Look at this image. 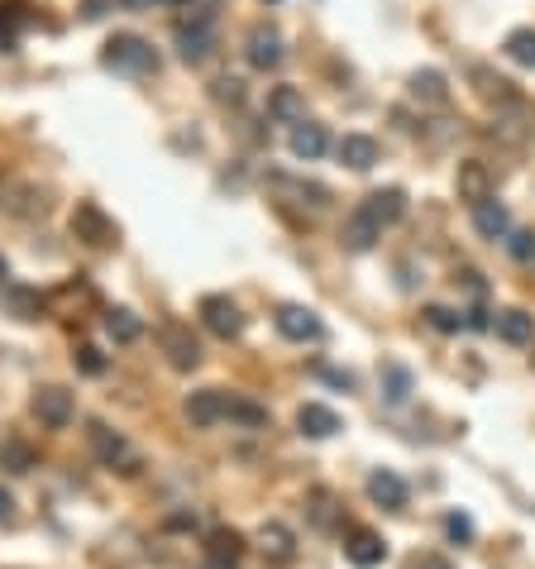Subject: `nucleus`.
<instances>
[{"instance_id":"nucleus-1","label":"nucleus","mask_w":535,"mask_h":569,"mask_svg":"<svg viewBox=\"0 0 535 569\" xmlns=\"http://www.w3.org/2000/svg\"><path fill=\"white\" fill-rule=\"evenodd\" d=\"M101 63L110 72H120V77H149V72H158V53L139 34H115L106 44V53H101Z\"/></svg>"},{"instance_id":"nucleus-2","label":"nucleus","mask_w":535,"mask_h":569,"mask_svg":"<svg viewBox=\"0 0 535 569\" xmlns=\"http://www.w3.org/2000/svg\"><path fill=\"white\" fill-rule=\"evenodd\" d=\"M220 44V34H215V15L211 10H201L192 20H177V53H182V63H206Z\"/></svg>"},{"instance_id":"nucleus-3","label":"nucleus","mask_w":535,"mask_h":569,"mask_svg":"<svg viewBox=\"0 0 535 569\" xmlns=\"http://www.w3.org/2000/svg\"><path fill=\"white\" fill-rule=\"evenodd\" d=\"M72 235L91 249H110V244H120V225L96 206V201H77V211H72Z\"/></svg>"},{"instance_id":"nucleus-4","label":"nucleus","mask_w":535,"mask_h":569,"mask_svg":"<svg viewBox=\"0 0 535 569\" xmlns=\"http://www.w3.org/2000/svg\"><path fill=\"white\" fill-rule=\"evenodd\" d=\"M86 440H91V455L106 464V469H120V474H134V469H139V455L129 450V440L120 436V431H110V426H101V421H91Z\"/></svg>"},{"instance_id":"nucleus-5","label":"nucleus","mask_w":535,"mask_h":569,"mask_svg":"<svg viewBox=\"0 0 535 569\" xmlns=\"http://www.w3.org/2000/svg\"><path fill=\"white\" fill-rule=\"evenodd\" d=\"M158 345H163L172 369L192 373L196 364H201V345H196L192 326H182V321H163V326H158Z\"/></svg>"},{"instance_id":"nucleus-6","label":"nucleus","mask_w":535,"mask_h":569,"mask_svg":"<svg viewBox=\"0 0 535 569\" xmlns=\"http://www.w3.org/2000/svg\"><path fill=\"white\" fill-rule=\"evenodd\" d=\"M201 326L211 330L215 340H239L244 335V316H239V307L230 297L211 292V297H201Z\"/></svg>"},{"instance_id":"nucleus-7","label":"nucleus","mask_w":535,"mask_h":569,"mask_svg":"<svg viewBox=\"0 0 535 569\" xmlns=\"http://www.w3.org/2000/svg\"><path fill=\"white\" fill-rule=\"evenodd\" d=\"M344 560L354 569H378L387 560V541L378 531H368V526H349L344 531Z\"/></svg>"},{"instance_id":"nucleus-8","label":"nucleus","mask_w":535,"mask_h":569,"mask_svg":"<svg viewBox=\"0 0 535 569\" xmlns=\"http://www.w3.org/2000/svg\"><path fill=\"white\" fill-rule=\"evenodd\" d=\"M273 326H278V335L282 340H292V345H311V340H321L325 335V321L311 307H278Z\"/></svg>"},{"instance_id":"nucleus-9","label":"nucleus","mask_w":535,"mask_h":569,"mask_svg":"<svg viewBox=\"0 0 535 569\" xmlns=\"http://www.w3.org/2000/svg\"><path fill=\"white\" fill-rule=\"evenodd\" d=\"M244 58H249V67H258V72H273V67L287 58L282 34L273 29V24H254V29H249V39H244Z\"/></svg>"},{"instance_id":"nucleus-10","label":"nucleus","mask_w":535,"mask_h":569,"mask_svg":"<svg viewBox=\"0 0 535 569\" xmlns=\"http://www.w3.org/2000/svg\"><path fill=\"white\" fill-rule=\"evenodd\" d=\"M354 211H364L378 230H387V225H397V220L407 216V192H402V187H378V192H368Z\"/></svg>"},{"instance_id":"nucleus-11","label":"nucleus","mask_w":535,"mask_h":569,"mask_svg":"<svg viewBox=\"0 0 535 569\" xmlns=\"http://www.w3.org/2000/svg\"><path fill=\"white\" fill-rule=\"evenodd\" d=\"M29 407H34V416H39V421L48 426V431H63L67 421H72V412H77V402H72V393H67V388H58V383H48V388H39Z\"/></svg>"},{"instance_id":"nucleus-12","label":"nucleus","mask_w":535,"mask_h":569,"mask_svg":"<svg viewBox=\"0 0 535 569\" xmlns=\"http://www.w3.org/2000/svg\"><path fill=\"white\" fill-rule=\"evenodd\" d=\"M0 206L20 220H39L43 211H48V192L34 187V182H5V187H0Z\"/></svg>"},{"instance_id":"nucleus-13","label":"nucleus","mask_w":535,"mask_h":569,"mask_svg":"<svg viewBox=\"0 0 535 569\" xmlns=\"http://www.w3.org/2000/svg\"><path fill=\"white\" fill-rule=\"evenodd\" d=\"M407 96L416 101V106L445 110V106H450V82H445V72H440V67H421V72H411V77H407Z\"/></svg>"},{"instance_id":"nucleus-14","label":"nucleus","mask_w":535,"mask_h":569,"mask_svg":"<svg viewBox=\"0 0 535 569\" xmlns=\"http://www.w3.org/2000/svg\"><path fill=\"white\" fill-rule=\"evenodd\" d=\"M268 187H273L278 197H287V201H301V206H311V211L330 206V187H321V182H306V177L273 173V177H268Z\"/></svg>"},{"instance_id":"nucleus-15","label":"nucleus","mask_w":535,"mask_h":569,"mask_svg":"<svg viewBox=\"0 0 535 569\" xmlns=\"http://www.w3.org/2000/svg\"><path fill=\"white\" fill-rule=\"evenodd\" d=\"M297 431L306 440H330V436H340L344 431V421L335 407H325V402H306L297 412Z\"/></svg>"},{"instance_id":"nucleus-16","label":"nucleus","mask_w":535,"mask_h":569,"mask_svg":"<svg viewBox=\"0 0 535 569\" xmlns=\"http://www.w3.org/2000/svg\"><path fill=\"white\" fill-rule=\"evenodd\" d=\"M368 498L383 507V512H402L407 507V479L397 469H373L368 474Z\"/></svg>"},{"instance_id":"nucleus-17","label":"nucleus","mask_w":535,"mask_h":569,"mask_svg":"<svg viewBox=\"0 0 535 569\" xmlns=\"http://www.w3.org/2000/svg\"><path fill=\"white\" fill-rule=\"evenodd\" d=\"M473 230H478L483 240H493V244L502 240V244H507V235H512V211H507L497 197L478 201V206H473Z\"/></svg>"},{"instance_id":"nucleus-18","label":"nucleus","mask_w":535,"mask_h":569,"mask_svg":"<svg viewBox=\"0 0 535 569\" xmlns=\"http://www.w3.org/2000/svg\"><path fill=\"white\" fill-rule=\"evenodd\" d=\"M493 330H497V340L502 345H535V316L526 307H507V311H497V321H493Z\"/></svg>"},{"instance_id":"nucleus-19","label":"nucleus","mask_w":535,"mask_h":569,"mask_svg":"<svg viewBox=\"0 0 535 569\" xmlns=\"http://www.w3.org/2000/svg\"><path fill=\"white\" fill-rule=\"evenodd\" d=\"M454 187H459V201H469V206L488 201V197H493V173H488V163H478V158L459 163V173H454Z\"/></svg>"},{"instance_id":"nucleus-20","label":"nucleus","mask_w":535,"mask_h":569,"mask_svg":"<svg viewBox=\"0 0 535 569\" xmlns=\"http://www.w3.org/2000/svg\"><path fill=\"white\" fill-rule=\"evenodd\" d=\"M335 158H340L349 173H373V163H378V139H368V134H344L340 144H335Z\"/></svg>"},{"instance_id":"nucleus-21","label":"nucleus","mask_w":535,"mask_h":569,"mask_svg":"<svg viewBox=\"0 0 535 569\" xmlns=\"http://www.w3.org/2000/svg\"><path fill=\"white\" fill-rule=\"evenodd\" d=\"M225 388H201V393H192L187 397V421H192V426H201V431H206V426H220V421H225Z\"/></svg>"},{"instance_id":"nucleus-22","label":"nucleus","mask_w":535,"mask_h":569,"mask_svg":"<svg viewBox=\"0 0 535 569\" xmlns=\"http://www.w3.org/2000/svg\"><path fill=\"white\" fill-rule=\"evenodd\" d=\"M287 149H292V158H301V163H316V158L330 149V139H325V125H311V120L292 125V134H287Z\"/></svg>"},{"instance_id":"nucleus-23","label":"nucleus","mask_w":535,"mask_h":569,"mask_svg":"<svg viewBox=\"0 0 535 569\" xmlns=\"http://www.w3.org/2000/svg\"><path fill=\"white\" fill-rule=\"evenodd\" d=\"M29 24H34V15H29L24 0H0V53H15V44H20V34Z\"/></svg>"},{"instance_id":"nucleus-24","label":"nucleus","mask_w":535,"mask_h":569,"mask_svg":"<svg viewBox=\"0 0 535 569\" xmlns=\"http://www.w3.org/2000/svg\"><path fill=\"white\" fill-rule=\"evenodd\" d=\"M268 120H278V125H301V120H306V96H301V87H273L268 91Z\"/></svg>"},{"instance_id":"nucleus-25","label":"nucleus","mask_w":535,"mask_h":569,"mask_svg":"<svg viewBox=\"0 0 535 569\" xmlns=\"http://www.w3.org/2000/svg\"><path fill=\"white\" fill-rule=\"evenodd\" d=\"M340 240H344V249H349V254H368L373 244L383 240V230H378V225H373L364 211H349V220H344V230H340Z\"/></svg>"},{"instance_id":"nucleus-26","label":"nucleus","mask_w":535,"mask_h":569,"mask_svg":"<svg viewBox=\"0 0 535 569\" xmlns=\"http://www.w3.org/2000/svg\"><path fill=\"white\" fill-rule=\"evenodd\" d=\"M258 546H263V555H273V560H297V536H292V526L282 522H263V531H258Z\"/></svg>"},{"instance_id":"nucleus-27","label":"nucleus","mask_w":535,"mask_h":569,"mask_svg":"<svg viewBox=\"0 0 535 569\" xmlns=\"http://www.w3.org/2000/svg\"><path fill=\"white\" fill-rule=\"evenodd\" d=\"M469 77L478 82V91H483L488 101H497V106H516V87L507 82V77H497V72H488L483 63H473V67H469Z\"/></svg>"},{"instance_id":"nucleus-28","label":"nucleus","mask_w":535,"mask_h":569,"mask_svg":"<svg viewBox=\"0 0 535 569\" xmlns=\"http://www.w3.org/2000/svg\"><path fill=\"white\" fill-rule=\"evenodd\" d=\"M383 402L387 407H407L411 402V369H402V364H383Z\"/></svg>"},{"instance_id":"nucleus-29","label":"nucleus","mask_w":535,"mask_h":569,"mask_svg":"<svg viewBox=\"0 0 535 569\" xmlns=\"http://www.w3.org/2000/svg\"><path fill=\"white\" fill-rule=\"evenodd\" d=\"M225 421H239V426H268V407H258V402H249V397H225Z\"/></svg>"},{"instance_id":"nucleus-30","label":"nucleus","mask_w":535,"mask_h":569,"mask_svg":"<svg viewBox=\"0 0 535 569\" xmlns=\"http://www.w3.org/2000/svg\"><path fill=\"white\" fill-rule=\"evenodd\" d=\"M106 335H110V340H120V345H129V340H139V335H144V321H139L134 311L115 307V311H106Z\"/></svg>"},{"instance_id":"nucleus-31","label":"nucleus","mask_w":535,"mask_h":569,"mask_svg":"<svg viewBox=\"0 0 535 569\" xmlns=\"http://www.w3.org/2000/svg\"><path fill=\"white\" fill-rule=\"evenodd\" d=\"M239 555H244V536L239 531H211V560L215 565H239Z\"/></svg>"},{"instance_id":"nucleus-32","label":"nucleus","mask_w":535,"mask_h":569,"mask_svg":"<svg viewBox=\"0 0 535 569\" xmlns=\"http://www.w3.org/2000/svg\"><path fill=\"white\" fill-rule=\"evenodd\" d=\"M502 53H507L516 67H535V29H512V34L502 39Z\"/></svg>"},{"instance_id":"nucleus-33","label":"nucleus","mask_w":535,"mask_h":569,"mask_svg":"<svg viewBox=\"0 0 535 569\" xmlns=\"http://www.w3.org/2000/svg\"><path fill=\"white\" fill-rule=\"evenodd\" d=\"M0 469H10V474H29V469H34V450H29L24 440H5V445H0Z\"/></svg>"},{"instance_id":"nucleus-34","label":"nucleus","mask_w":535,"mask_h":569,"mask_svg":"<svg viewBox=\"0 0 535 569\" xmlns=\"http://www.w3.org/2000/svg\"><path fill=\"white\" fill-rule=\"evenodd\" d=\"M426 326L440 330V335H459V330H464V311H454V307H426Z\"/></svg>"},{"instance_id":"nucleus-35","label":"nucleus","mask_w":535,"mask_h":569,"mask_svg":"<svg viewBox=\"0 0 535 569\" xmlns=\"http://www.w3.org/2000/svg\"><path fill=\"white\" fill-rule=\"evenodd\" d=\"M507 254H512L516 263L535 268V230H516V235H507Z\"/></svg>"},{"instance_id":"nucleus-36","label":"nucleus","mask_w":535,"mask_h":569,"mask_svg":"<svg viewBox=\"0 0 535 569\" xmlns=\"http://www.w3.org/2000/svg\"><path fill=\"white\" fill-rule=\"evenodd\" d=\"M72 364H77L86 378H101V373H106V354L96 350V345H82V350L72 354Z\"/></svg>"},{"instance_id":"nucleus-37","label":"nucleus","mask_w":535,"mask_h":569,"mask_svg":"<svg viewBox=\"0 0 535 569\" xmlns=\"http://www.w3.org/2000/svg\"><path fill=\"white\" fill-rule=\"evenodd\" d=\"M211 96L220 106H239V101H244V82H239V77H220L211 87Z\"/></svg>"},{"instance_id":"nucleus-38","label":"nucleus","mask_w":535,"mask_h":569,"mask_svg":"<svg viewBox=\"0 0 535 569\" xmlns=\"http://www.w3.org/2000/svg\"><path fill=\"white\" fill-rule=\"evenodd\" d=\"M445 536H450L454 546H469V541H473V522L464 517V512H450V517H445Z\"/></svg>"},{"instance_id":"nucleus-39","label":"nucleus","mask_w":535,"mask_h":569,"mask_svg":"<svg viewBox=\"0 0 535 569\" xmlns=\"http://www.w3.org/2000/svg\"><path fill=\"white\" fill-rule=\"evenodd\" d=\"M10 302H15V316H20V321H39V311H43L39 292H15Z\"/></svg>"},{"instance_id":"nucleus-40","label":"nucleus","mask_w":535,"mask_h":569,"mask_svg":"<svg viewBox=\"0 0 535 569\" xmlns=\"http://www.w3.org/2000/svg\"><path fill=\"white\" fill-rule=\"evenodd\" d=\"M311 522L321 526V531H330V526H335V512H330V493H311Z\"/></svg>"},{"instance_id":"nucleus-41","label":"nucleus","mask_w":535,"mask_h":569,"mask_svg":"<svg viewBox=\"0 0 535 569\" xmlns=\"http://www.w3.org/2000/svg\"><path fill=\"white\" fill-rule=\"evenodd\" d=\"M316 373H321L330 388H344V393H354V373H349V369H330V364H321Z\"/></svg>"},{"instance_id":"nucleus-42","label":"nucleus","mask_w":535,"mask_h":569,"mask_svg":"<svg viewBox=\"0 0 535 569\" xmlns=\"http://www.w3.org/2000/svg\"><path fill=\"white\" fill-rule=\"evenodd\" d=\"M464 330H493L488 311H483V307H469V311H464Z\"/></svg>"},{"instance_id":"nucleus-43","label":"nucleus","mask_w":535,"mask_h":569,"mask_svg":"<svg viewBox=\"0 0 535 569\" xmlns=\"http://www.w3.org/2000/svg\"><path fill=\"white\" fill-rule=\"evenodd\" d=\"M110 10V0H82V20H101Z\"/></svg>"},{"instance_id":"nucleus-44","label":"nucleus","mask_w":535,"mask_h":569,"mask_svg":"<svg viewBox=\"0 0 535 569\" xmlns=\"http://www.w3.org/2000/svg\"><path fill=\"white\" fill-rule=\"evenodd\" d=\"M15 522V498H10V488H0V526Z\"/></svg>"},{"instance_id":"nucleus-45","label":"nucleus","mask_w":535,"mask_h":569,"mask_svg":"<svg viewBox=\"0 0 535 569\" xmlns=\"http://www.w3.org/2000/svg\"><path fill=\"white\" fill-rule=\"evenodd\" d=\"M411 569H454V565L445 560V555H421V560H416Z\"/></svg>"},{"instance_id":"nucleus-46","label":"nucleus","mask_w":535,"mask_h":569,"mask_svg":"<svg viewBox=\"0 0 535 569\" xmlns=\"http://www.w3.org/2000/svg\"><path fill=\"white\" fill-rule=\"evenodd\" d=\"M5 278H10V263H5V254H0V283H5Z\"/></svg>"},{"instance_id":"nucleus-47","label":"nucleus","mask_w":535,"mask_h":569,"mask_svg":"<svg viewBox=\"0 0 535 569\" xmlns=\"http://www.w3.org/2000/svg\"><path fill=\"white\" fill-rule=\"evenodd\" d=\"M206 569H235V565H215V560H211V565H206Z\"/></svg>"},{"instance_id":"nucleus-48","label":"nucleus","mask_w":535,"mask_h":569,"mask_svg":"<svg viewBox=\"0 0 535 569\" xmlns=\"http://www.w3.org/2000/svg\"><path fill=\"white\" fill-rule=\"evenodd\" d=\"M531 364H535V354H531Z\"/></svg>"}]
</instances>
